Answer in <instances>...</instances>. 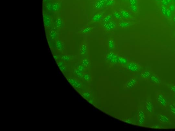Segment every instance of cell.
<instances>
[{"label": "cell", "instance_id": "11", "mask_svg": "<svg viewBox=\"0 0 175 131\" xmlns=\"http://www.w3.org/2000/svg\"><path fill=\"white\" fill-rule=\"evenodd\" d=\"M155 99L159 106L162 108H166L168 105L167 100L163 93L158 92L156 93Z\"/></svg>", "mask_w": 175, "mask_h": 131}, {"label": "cell", "instance_id": "22", "mask_svg": "<svg viewBox=\"0 0 175 131\" xmlns=\"http://www.w3.org/2000/svg\"><path fill=\"white\" fill-rule=\"evenodd\" d=\"M118 22V26L121 29H126L129 28L133 25L131 21L129 20H123L119 21Z\"/></svg>", "mask_w": 175, "mask_h": 131}, {"label": "cell", "instance_id": "3", "mask_svg": "<svg viewBox=\"0 0 175 131\" xmlns=\"http://www.w3.org/2000/svg\"><path fill=\"white\" fill-rule=\"evenodd\" d=\"M66 78L68 82L78 93L83 90L85 85L80 79L72 75L67 76Z\"/></svg>", "mask_w": 175, "mask_h": 131}, {"label": "cell", "instance_id": "45", "mask_svg": "<svg viewBox=\"0 0 175 131\" xmlns=\"http://www.w3.org/2000/svg\"><path fill=\"white\" fill-rule=\"evenodd\" d=\"M173 98L174 100H175V94H173Z\"/></svg>", "mask_w": 175, "mask_h": 131}, {"label": "cell", "instance_id": "23", "mask_svg": "<svg viewBox=\"0 0 175 131\" xmlns=\"http://www.w3.org/2000/svg\"><path fill=\"white\" fill-rule=\"evenodd\" d=\"M120 13L121 14L123 19L125 20H131V14L130 12L124 8H120L118 10Z\"/></svg>", "mask_w": 175, "mask_h": 131}, {"label": "cell", "instance_id": "6", "mask_svg": "<svg viewBox=\"0 0 175 131\" xmlns=\"http://www.w3.org/2000/svg\"><path fill=\"white\" fill-rule=\"evenodd\" d=\"M119 55L117 53L114 51L109 50L105 55V60L107 63L111 65L118 64Z\"/></svg>", "mask_w": 175, "mask_h": 131}, {"label": "cell", "instance_id": "49", "mask_svg": "<svg viewBox=\"0 0 175 131\" xmlns=\"http://www.w3.org/2000/svg\"><path fill=\"white\" fill-rule=\"evenodd\" d=\"M121 0L123 1H128V0Z\"/></svg>", "mask_w": 175, "mask_h": 131}, {"label": "cell", "instance_id": "19", "mask_svg": "<svg viewBox=\"0 0 175 131\" xmlns=\"http://www.w3.org/2000/svg\"><path fill=\"white\" fill-rule=\"evenodd\" d=\"M145 110L150 114H153L154 112V103L151 99H147L145 105Z\"/></svg>", "mask_w": 175, "mask_h": 131}, {"label": "cell", "instance_id": "16", "mask_svg": "<svg viewBox=\"0 0 175 131\" xmlns=\"http://www.w3.org/2000/svg\"><path fill=\"white\" fill-rule=\"evenodd\" d=\"M89 44L86 41H83L81 43L79 48V54L81 57L87 56L88 53Z\"/></svg>", "mask_w": 175, "mask_h": 131}, {"label": "cell", "instance_id": "2", "mask_svg": "<svg viewBox=\"0 0 175 131\" xmlns=\"http://www.w3.org/2000/svg\"><path fill=\"white\" fill-rule=\"evenodd\" d=\"M46 37L50 48L53 46L55 41L59 36L60 32L54 28L45 30Z\"/></svg>", "mask_w": 175, "mask_h": 131}, {"label": "cell", "instance_id": "29", "mask_svg": "<svg viewBox=\"0 0 175 131\" xmlns=\"http://www.w3.org/2000/svg\"><path fill=\"white\" fill-rule=\"evenodd\" d=\"M105 7V3L100 0H97L94 3V8L96 10H100Z\"/></svg>", "mask_w": 175, "mask_h": 131}, {"label": "cell", "instance_id": "34", "mask_svg": "<svg viewBox=\"0 0 175 131\" xmlns=\"http://www.w3.org/2000/svg\"><path fill=\"white\" fill-rule=\"evenodd\" d=\"M129 8L130 10L133 13H136L138 12V7L137 4V5H129Z\"/></svg>", "mask_w": 175, "mask_h": 131}, {"label": "cell", "instance_id": "33", "mask_svg": "<svg viewBox=\"0 0 175 131\" xmlns=\"http://www.w3.org/2000/svg\"><path fill=\"white\" fill-rule=\"evenodd\" d=\"M171 115L175 117V107L172 103L168 104L167 107Z\"/></svg>", "mask_w": 175, "mask_h": 131}, {"label": "cell", "instance_id": "39", "mask_svg": "<svg viewBox=\"0 0 175 131\" xmlns=\"http://www.w3.org/2000/svg\"><path fill=\"white\" fill-rule=\"evenodd\" d=\"M169 9L171 12H174L175 10V6L174 4H171L169 6Z\"/></svg>", "mask_w": 175, "mask_h": 131}, {"label": "cell", "instance_id": "24", "mask_svg": "<svg viewBox=\"0 0 175 131\" xmlns=\"http://www.w3.org/2000/svg\"><path fill=\"white\" fill-rule=\"evenodd\" d=\"M94 26L88 25L84 27L80 30L78 34L80 35H85L92 34Z\"/></svg>", "mask_w": 175, "mask_h": 131}, {"label": "cell", "instance_id": "10", "mask_svg": "<svg viewBox=\"0 0 175 131\" xmlns=\"http://www.w3.org/2000/svg\"><path fill=\"white\" fill-rule=\"evenodd\" d=\"M126 67L127 70L132 73H138L141 69V66L139 64L134 61H129Z\"/></svg>", "mask_w": 175, "mask_h": 131}, {"label": "cell", "instance_id": "44", "mask_svg": "<svg viewBox=\"0 0 175 131\" xmlns=\"http://www.w3.org/2000/svg\"><path fill=\"white\" fill-rule=\"evenodd\" d=\"M100 0L103 2H104L105 3V2H106L108 0Z\"/></svg>", "mask_w": 175, "mask_h": 131}, {"label": "cell", "instance_id": "32", "mask_svg": "<svg viewBox=\"0 0 175 131\" xmlns=\"http://www.w3.org/2000/svg\"><path fill=\"white\" fill-rule=\"evenodd\" d=\"M113 14H109L104 16L101 22L102 24L105 23L110 21V20L113 19Z\"/></svg>", "mask_w": 175, "mask_h": 131}, {"label": "cell", "instance_id": "40", "mask_svg": "<svg viewBox=\"0 0 175 131\" xmlns=\"http://www.w3.org/2000/svg\"><path fill=\"white\" fill-rule=\"evenodd\" d=\"M171 13H172V12L169 10V9H167V11L165 14L166 16L167 17H170L171 15Z\"/></svg>", "mask_w": 175, "mask_h": 131}, {"label": "cell", "instance_id": "14", "mask_svg": "<svg viewBox=\"0 0 175 131\" xmlns=\"http://www.w3.org/2000/svg\"><path fill=\"white\" fill-rule=\"evenodd\" d=\"M156 119L159 123L162 124H167L171 122V120L169 117L164 113H159L157 114Z\"/></svg>", "mask_w": 175, "mask_h": 131}, {"label": "cell", "instance_id": "26", "mask_svg": "<svg viewBox=\"0 0 175 131\" xmlns=\"http://www.w3.org/2000/svg\"><path fill=\"white\" fill-rule=\"evenodd\" d=\"M152 73L151 70L148 69L144 70L140 73V78L142 80L148 82L150 79Z\"/></svg>", "mask_w": 175, "mask_h": 131}, {"label": "cell", "instance_id": "5", "mask_svg": "<svg viewBox=\"0 0 175 131\" xmlns=\"http://www.w3.org/2000/svg\"><path fill=\"white\" fill-rule=\"evenodd\" d=\"M43 23L45 30L54 28V15L43 10Z\"/></svg>", "mask_w": 175, "mask_h": 131}, {"label": "cell", "instance_id": "25", "mask_svg": "<svg viewBox=\"0 0 175 131\" xmlns=\"http://www.w3.org/2000/svg\"><path fill=\"white\" fill-rule=\"evenodd\" d=\"M75 59V57L72 55H66L65 54L59 55L58 60H61L65 62L68 63L70 62L74 61Z\"/></svg>", "mask_w": 175, "mask_h": 131}, {"label": "cell", "instance_id": "46", "mask_svg": "<svg viewBox=\"0 0 175 131\" xmlns=\"http://www.w3.org/2000/svg\"><path fill=\"white\" fill-rule=\"evenodd\" d=\"M172 104H173V105H174V106H175V100H174V101H173V102H172Z\"/></svg>", "mask_w": 175, "mask_h": 131}, {"label": "cell", "instance_id": "36", "mask_svg": "<svg viewBox=\"0 0 175 131\" xmlns=\"http://www.w3.org/2000/svg\"><path fill=\"white\" fill-rule=\"evenodd\" d=\"M169 88L170 91L173 94H175V84H171L168 86Z\"/></svg>", "mask_w": 175, "mask_h": 131}, {"label": "cell", "instance_id": "1", "mask_svg": "<svg viewBox=\"0 0 175 131\" xmlns=\"http://www.w3.org/2000/svg\"><path fill=\"white\" fill-rule=\"evenodd\" d=\"M62 10L61 2L54 0L43 4V10L53 15L61 14Z\"/></svg>", "mask_w": 175, "mask_h": 131}, {"label": "cell", "instance_id": "31", "mask_svg": "<svg viewBox=\"0 0 175 131\" xmlns=\"http://www.w3.org/2000/svg\"><path fill=\"white\" fill-rule=\"evenodd\" d=\"M113 17L114 20L117 21H119L123 20V17L119 11L117 10H115L113 12Z\"/></svg>", "mask_w": 175, "mask_h": 131}, {"label": "cell", "instance_id": "37", "mask_svg": "<svg viewBox=\"0 0 175 131\" xmlns=\"http://www.w3.org/2000/svg\"><path fill=\"white\" fill-rule=\"evenodd\" d=\"M161 12L163 14L165 15L166 12L167 11V8L166 6L164 5H162L161 7Z\"/></svg>", "mask_w": 175, "mask_h": 131}, {"label": "cell", "instance_id": "43", "mask_svg": "<svg viewBox=\"0 0 175 131\" xmlns=\"http://www.w3.org/2000/svg\"><path fill=\"white\" fill-rule=\"evenodd\" d=\"M51 1V0H43V4H44V3Z\"/></svg>", "mask_w": 175, "mask_h": 131}, {"label": "cell", "instance_id": "21", "mask_svg": "<svg viewBox=\"0 0 175 131\" xmlns=\"http://www.w3.org/2000/svg\"><path fill=\"white\" fill-rule=\"evenodd\" d=\"M83 82L90 83L92 81V74L90 72L87 71L83 75L81 79Z\"/></svg>", "mask_w": 175, "mask_h": 131}, {"label": "cell", "instance_id": "7", "mask_svg": "<svg viewBox=\"0 0 175 131\" xmlns=\"http://www.w3.org/2000/svg\"><path fill=\"white\" fill-rule=\"evenodd\" d=\"M88 69L85 66L79 63L72 70L71 72L73 75L72 76H75L81 80L83 75L87 71Z\"/></svg>", "mask_w": 175, "mask_h": 131}, {"label": "cell", "instance_id": "15", "mask_svg": "<svg viewBox=\"0 0 175 131\" xmlns=\"http://www.w3.org/2000/svg\"><path fill=\"white\" fill-rule=\"evenodd\" d=\"M104 29L107 32H111L113 31L116 28L117 24L115 20L112 19L109 22L106 23L102 24Z\"/></svg>", "mask_w": 175, "mask_h": 131}, {"label": "cell", "instance_id": "13", "mask_svg": "<svg viewBox=\"0 0 175 131\" xmlns=\"http://www.w3.org/2000/svg\"><path fill=\"white\" fill-rule=\"evenodd\" d=\"M57 65L59 68L60 70L64 74L65 77L70 76L69 66L68 65V63H66L61 60H59L56 62Z\"/></svg>", "mask_w": 175, "mask_h": 131}, {"label": "cell", "instance_id": "28", "mask_svg": "<svg viewBox=\"0 0 175 131\" xmlns=\"http://www.w3.org/2000/svg\"><path fill=\"white\" fill-rule=\"evenodd\" d=\"M79 63L85 66L88 69L90 68L91 65L90 60L87 56L82 57V59L79 61Z\"/></svg>", "mask_w": 175, "mask_h": 131}, {"label": "cell", "instance_id": "50", "mask_svg": "<svg viewBox=\"0 0 175 131\" xmlns=\"http://www.w3.org/2000/svg\"><path fill=\"white\" fill-rule=\"evenodd\" d=\"M174 2H175V0H174Z\"/></svg>", "mask_w": 175, "mask_h": 131}, {"label": "cell", "instance_id": "51", "mask_svg": "<svg viewBox=\"0 0 175 131\" xmlns=\"http://www.w3.org/2000/svg\"><path fill=\"white\" fill-rule=\"evenodd\" d=\"M157 0V1H159V0Z\"/></svg>", "mask_w": 175, "mask_h": 131}, {"label": "cell", "instance_id": "41", "mask_svg": "<svg viewBox=\"0 0 175 131\" xmlns=\"http://www.w3.org/2000/svg\"><path fill=\"white\" fill-rule=\"evenodd\" d=\"M153 127H152V128H154V129H162V127L161 126V125H153Z\"/></svg>", "mask_w": 175, "mask_h": 131}, {"label": "cell", "instance_id": "42", "mask_svg": "<svg viewBox=\"0 0 175 131\" xmlns=\"http://www.w3.org/2000/svg\"><path fill=\"white\" fill-rule=\"evenodd\" d=\"M162 2L163 5H165V6L167 5L169 3L166 0H162Z\"/></svg>", "mask_w": 175, "mask_h": 131}, {"label": "cell", "instance_id": "27", "mask_svg": "<svg viewBox=\"0 0 175 131\" xmlns=\"http://www.w3.org/2000/svg\"><path fill=\"white\" fill-rule=\"evenodd\" d=\"M129 61L127 57L123 55H119L118 64L122 66H126L128 63Z\"/></svg>", "mask_w": 175, "mask_h": 131}, {"label": "cell", "instance_id": "8", "mask_svg": "<svg viewBox=\"0 0 175 131\" xmlns=\"http://www.w3.org/2000/svg\"><path fill=\"white\" fill-rule=\"evenodd\" d=\"M145 110L142 108H139L137 112V124L139 126H144L146 122V115Z\"/></svg>", "mask_w": 175, "mask_h": 131}, {"label": "cell", "instance_id": "9", "mask_svg": "<svg viewBox=\"0 0 175 131\" xmlns=\"http://www.w3.org/2000/svg\"><path fill=\"white\" fill-rule=\"evenodd\" d=\"M63 26L64 21L61 14L54 15V28L60 33Z\"/></svg>", "mask_w": 175, "mask_h": 131}, {"label": "cell", "instance_id": "17", "mask_svg": "<svg viewBox=\"0 0 175 131\" xmlns=\"http://www.w3.org/2000/svg\"><path fill=\"white\" fill-rule=\"evenodd\" d=\"M104 12L98 11L94 14L91 19L89 21L90 24H96L101 22L104 17Z\"/></svg>", "mask_w": 175, "mask_h": 131}, {"label": "cell", "instance_id": "38", "mask_svg": "<svg viewBox=\"0 0 175 131\" xmlns=\"http://www.w3.org/2000/svg\"><path fill=\"white\" fill-rule=\"evenodd\" d=\"M129 5H137L138 3V0H128Z\"/></svg>", "mask_w": 175, "mask_h": 131}, {"label": "cell", "instance_id": "48", "mask_svg": "<svg viewBox=\"0 0 175 131\" xmlns=\"http://www.w3.org/2000/svg\"><path fill=\"white\" fill-rule=\"evenodd\" d=\"M174 22H175V16H174Z\"/></svg>", "mask_w": 175, "mask_h": 131}, {"label": "cell", "instance_id": "18", "mask_svg": "<svg viewBox=\"0 0 175 131\" xmlns=\"http://www.w3.org/2000/svg\"><path fill=\"white\" fill-rule=\"evenodd\" d=\"M148 82L154 85H159L162 84V79L156 74L152 73Z\"/></svg>", "mask_w": 175, "mask_h": 131}, {"label": "cell", "instance_id": "47", "mask_svg": "<svg viewBox=\"0 0 175 131\" xmlns=\"http://www.w3.org/2000/svg\"><path fill=\"white\" fill-rule=\"evenodd\" d=\"M169 3H170L172 1V0H166Z\"/></svg>", "mask_w": 175, "mask_h": 131}, {"label": "cell", "instance_id": "20", "mask_svg": "<svg viewBox=\"0 0 175 131\" xmlns=\"http://www.w3.org/2000/svg\"><path fill=\"white\" fill-rule=\"evenodd\" d=\"M78 93L83 97L85 99L88 101H91L93 98V93L91 92L88 91V90H81Z\"/></svg>", "mask_w": 175, "mask_h": 131}, {"label": "cell", "instance_id": "4", "mask_svg": "<svg viewBox=\"0 0 175 131\" xmlns=\"http://www.w3.org/2000/svg\"><path fill=\"white\" fill-rule=\"evenodd\" d=\"M53 54H56L58 55L65 54V47L64 42L60 37L56 40L52 47Z\"/></svg>", "mask_w": 175, "mask_h": 131}, {"label": "cell", "instance_id": "12", "mask_svg": "<svg viewBox=\"0 0 175 131\" xmlns=\"http://www.w3.org/2000/svg\"><path fill=\"white\" fill-rule=\"evenodd\" d=\"M139 83V79L137 76L131 77L124 84V88L126 90H131L137 86Z\"/></svg>", "mask_w": 175, "mask_h": 131}, {"label": "cell", "instance_id": "30", "mask_svg": "<svg viewBox=\"0 0 175 131\" xmlns=\"http://www.w3.org/2000/svg\"><path fill=\"white\" fill-rule=\"evenodd\" d=\"M115 41L114 39L112 37H110L108 39V47L109 51L114 50L115 48Z\"/></svg>", "mask_w": 175, "mask_h": 131}, {"label": "cell", "instance_id": "35", "mask_svg": "<svg viewBox=\"0 0 175 131\" xmlns=\"http://www.w3.org/2000/svg\"><path fill=\"white\" fill-rule=\"evenodd\" d=\"M115 0H108L105 3V7H111L113 6L115 3Z\"/></svg>", "mask_w": 175, "mask_h": 131}]
</instances>
